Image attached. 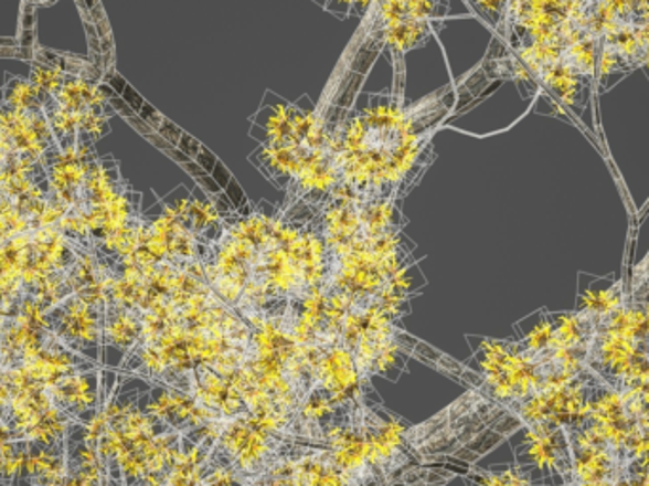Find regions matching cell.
Segmentation results:
<instances>
[{
  "label": "cell",
  "mask_w": 649,
  "mask_h": 486,
  "mask_svg": "<svg viewBox=\"0 0 649 486\" xmlns=\"http://www.w3.org/2000/svg\"><path fill=\"white\" fill-rule=\"evenodd\" d=\"M509 441L514 466L534 486H570L574 473L572 446L564 427L553 424L519 425Z\"/></svg>",
  "instance_id": "1"
},
{
  "label": "cell",
  "mask_w": 649,
  "mask_h": 486,
  "mask_svg": "<svg viewBox=\"0 0 649 486\" xmlns=\"http://www.w3.org/2000/svg\"><path fill=\"white\" fill-rule=\"evenodd\" d=\"M103 316L105 310L86 303L78 295H68L62 303L47 311L50 329L63 345L84 358L102 363Z\"/></svg>",
  "instance_id": "2"
},
{
  "label": "cell",
  "mask_w": 649,
  "mask_h": 486,
  "mask_svg": "<svg viewBox=\"0 0 649 486\" xmlns=\"http://www.w3.org/2000/svg\"><path fill=\"white\" fill-rule=\"evenodd\" d=\"M0 139L10 152L29 162H41L47 150L57 149L44 108L20 113L0 102Z\"/></svg>",
  "instance_id": "3"
},
{
  "label": "cell",
  "mask_w": 649,
  "mask_h": 486,
  "mask_svg": "<svg viewBox=\"0 0 649 486\" xmlns=\"http://www.w3.org/2000/svg\"><path fill=\"white\" fill-rule=\"evenodd\" d=\"M103 369L75 372L50 388L52 403L81 424H86L103 405Z\"/></svg>",
  "instance_id": "4"
},
{
  "label": "cell",
  "mask_w": 649,
  "mask_h": 486,
  "mask_svg": "<svg viewBox=\"0 0 649 486\" xmlns=\"http://www.w3.org/2000/svg\"><path fill=\"white\" fill-rule=\"evenodd\" d=\"M52 331L15 310L0 327V369L20 367L36 358Z\"/></svg>",
  "instance_id": "5"
},
{
  "label": "cell",
  "mask_w": 649,
  "mask_h": 486,
  "mask_svg": "<svg viewBox=\"0 0 649 486\" xmlns=\"http://www.w3.org/2000/svg\"><path fill=\"white\" fill-rule=\"evenodd\" d=\"M23 367L33 382L50 390L68 374L89 371V369H102V363L71 350L52 332L41 353Z\"/></svg>",
  "instance_id": "6"
},
{
  "label": "cell",
  "mask_w": 649,
  "mask_h": 486,
  "mask_svg": "<svg viewBox=\"0 0 649 486\" xmlns=\"http://www.w3.org/2000/svg\"><path fill=\"white\" fill-rule=\"evenodd\" d=\"M67 473V445H29L28 458H25V467H23L20 483H28L29 486L54 485V483H63Z\"/></svg>",
  "instance_id": "7"
},
{
  "label": "cell",
  "mask_w": 649,
  "mask_h": 486,
  "mask_svg": "<svg viewBox=\"0 0 649 486\" xmlns=\"http://www.w3.org/2000/svg\"><path fill=\"white\" fill-rule=\"evenodd\" d=\"M141 338V311L107 303L103 316V346L128 351L136 348Z\"/></svg>",
  "instance_id": "8"
},
{
  "label": "cell",
  "mask_w": 649,
  "mask_h": 486,
  "mask_svg": "<svg viewBox=\"0 0 649 486\" xmlns=\"http://www.w3.org/2000/svg\"><path fill=\"white\" fill-rule=\"evenodd\" d=\"M600 277L591 279V284L579 285V295H577V306L575 311L587 314L591 318L600 319L608 316L611 311L621 306L623 300L627 297V289L623 282H606L603 277V285H598Z\"/></svg>",
  "instance_id": "9"
},
{
  "label": "cell",
  "mask_w": 649,
  "mask_h": 486,
  "mask_svg": "<svg viewBox=\"0 0 649 486\" xmlns=\"http://www.w3.org/2000/svg\"><path fill=\"white\" fill-rule=\"evenodd\" d=\"M76 424H81V422H76L75 419H71L68 414L60 411L57 406L52 405L42 414L39 422L28 430L21 441L36 446L67 445L68 435Z\"/></svg>",
  "instance_id": "10"
},
{
  "label": "cell",
  "mask_w": 649,
  "mask_h": 486,
  "mask_svg": "<svg viewBox=\"0 0 649 486\" xmlns=\"http://www.w3.org/2000/svg\"><path fill=\"white\" fill-rule=\"evenodd\" d=\"M471 486H534L519 472L517 466L501 469H474L469 472Z\"/></svg>",
  "instance_id": "11"
},
{
  "label": "cell",
  "mask_w": 649,
  "mask_h": 486,
  "mask_svg": "<svg viewBox=\"0 0 649 486\" xmlns=\"http://www.w3.org/2000/svg\"><path fill=\"white\" fill-rule=\"evenodd\" d=\"M10 399H12V390H10L7 379L2 377V369H0V419L7 411V406L10 405Z\"/></svg>",
  "instance_id": "12"
},
{
  "label": "cell",
  "mask_w": 649,
  "mask_h": 486,
  "mask_svg": "<svg viewBox=\"0 0 649 486\" xmlns=\"http://www.w3.org/2000/svg\"><path fill=\"white\" fill-rule=\"evenodd\" d=\"M0 486H29L28 483H20V480H18V483H10V485H0Z\"/></svg>",
  "instance_id": "13"
},
{
  "label": "cell",
  "mask_w": 649,
  "mask_h": 486,
  "mask_svg": "<svg viewBox=\"0 0 649 486\" xmlns=\"http://www.w3.org/2000/svg\"><path fill=\"white\" fill-rule=\"evenodd\" d=\"M42 486H62V483H54V485H42Z\"/></svg>",
  "instance_id": "14"
}]
</instances>
